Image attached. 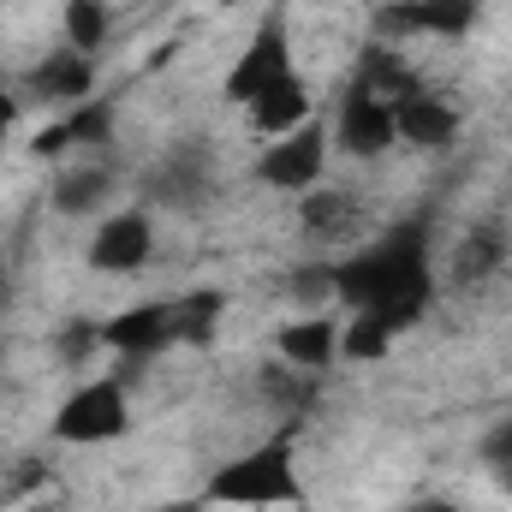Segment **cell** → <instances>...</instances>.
Segmentation results:
<instances>
[{
    "instance_id": "e0dca14e",
    "label": "cell",
    "mask_w": 512,
    "mask_h": 512,
    "mask_svg": "<svg viewBox=\"0 0 512 512\" xmlns=\"http://www.w3.org/2000/svg\"><path fill=\"white\" fill-rule=\"evenodd\" d=\"M155 191H161V203H197V197L209 191V149H203V143L173 149V155L155 167Z\"/></svg>"
},
{
    "instance_id": "52a82bcc",
    "label": "cell",
    "mask_w": 512,
    "mask_h": 512,
    "mask_svg": "<svg viewBox=\"0 0 512 512\" xmlns=\"http://www.w3.org/2000/svg\"><path fill=\"white\" fill-rule=\"evenodd\" d=\"M96 328H102V346H108V352H120V358H131V364L161 358L167 346H179V298L131 304V310L108 316V322H96Z\"/></svg>"
},
{
    "instance_id": "5bb4252c",
    "label": "cell",
    "mask_w": 512,
    "mask_h": 512,
    "mask_svg": "<svg viewBox=\"0 0 512 512\" xmlns=\"http://www.w3.org/2000/svg\"><path fill=\"white\" fill-rule=\"evenodd\" d=\"M108 197H114L108 155H72V161H60V179H54V209L60 215H96V209H108Z\"/></svg>"
},
{
    "instance_id": "30bf717a",
    "label": "cell",
    "mask_w": 512,
    "mask_h": 512,
    "mask_svg": "<svg viewBox=\"0 0 512 512\" xmlns=\"http://www.w3.org/2000/svg\"><path fill=\"white\" fill-rule=\"evenodd\" d=\"M108 143H114V108L84 102V108H66L48 120V131L36 137V155L72 161V155H108Z\"/></svg>"
},
{
    "instance_id": "4fadbf2b",
    "label": "cell",
    "mask_w": 512,
    "mask_h": 512,
    "mask_svg": "<svg viewBox=\"0 0 512 512\" xmlns=\"http://www.w3.org/2000/svg\"><path fill=\"white\" fill-rule=\"evenodd\" d=\"M459 126H465L459 108L447 96H435V90H417V96H405L393 108V131H399L405 149H453L459 143Z\"/></svg>"
},
{
    "instance_id": "603a6c76",
    "label": "cell",
    "mask_w": 512,
    "mask_h": 512,
    "mask_svg": "<svg viewBox=\"0 0 512 512\" xmlns=\"http://www.w3.org/2000/svg\"><path fill=\"white\" fill-rule=\"evenodd\" d=\"M12 126H18V90H12V84L0 78V143L12 137Z\"/></svg>"
},
{
    "instance_id": "9c48e42d",
    "label": "cell",
    "mask_w": 512,
    "mask_h": 512,
    "mask_svg": "<svg viewBox=\"0 0 512 512\" xmlns=\"http://www.w3.org/2000/svg\"><path fill=\"white\" fill-rule=\"evenodd\" d=\"M155 256V221L143 209H108L96 239H90V268L96 274H137Z\"/></svg>"
},
{
    "instance_id": "277c9868",
    "label": "cell",
    "mask_w": 512,
    "mask_h": 512,
    "mask_svg": "<svg viewBox=\"0 0 512 512\" xmlns=\"http://www.w3.org/2000/svg\"><path fill=\"white\" fill-rule=\"evenodd\" d=\"M126 429H131V399L114 376L72 387L54 411V441H66V447H108Z\"/></svg>"
},
{
    "instance_id": "ac0fdd59",
    "label": "cell",
    "mask_w": 512,
    "mask_h": 512,
    "mask_svg": "<svg viewBox=\"0 0 512 512\" xmlns=\"http://www.w3.org/2000/svg\"><path fill=\"white\" fill-rule=\"evenodd\" d=\"M60 36H66L72 54L96 60L108 48V36H114V6L108 0H66L60 6Z\"/></svg>"
},
{
    "instance_id": "44dd1931",
    "label": "cell",
    "mask_w": 512,
    "mask_h": 512,
    "mask_svg": "<svg viewBox=\"0 0 512 512\" xmlns=\"http://www.w3.org/2000/svg\"><path fill=\"white\" fill-rule=\"evenodd\" d=\"M221 310H227L221 292H191V298H179V346H209L215 328H221Z\"/></svg>"
},
{
    "instance_id": "7c38bea8",
    "label": "cell",
    "mask_w": 512,
    "mask_h": 512,
    "mask_svg": "<svg viewBox=\"0 0 512 512\" xmlns=\"http://www.w3.org/2000/svg\"><path fill=\"white\" fill-rule=\"evenodd\" d=\"M24 90L42 102V108H54V114H66V108H84L90 96H96V60H84V54H72V48H60V54H48L30 78H24Z\"/></svg>"
},
{
    "instance_id": "7402d4cb",
    "label": "cell",
    "mask_w": 512,
    "mask_h": 512,
    "mask_svg": "<svg viewBox=\"0 0 512 512\" xmlns=\"http://www.w3.org/2000/svg\"><path fill=\"white\" fill-rule=\"evenodd\" d=\"M483 459H489L495 483H501V489L512 495V417L501 423V429H495V435H489V441H483Z\"/></svg>"
},
{
    "instance_id": "5b68a950",
    "label": "cell",
    "mask_w": 512,
    "mask_h": 512,
    "mask_svg": "<svg viewBox=\"0 0 512 512\" xmlns=\"http://www.w3.org/2000/svg\"><path fill=\"white\" fill-rule=\"evenodd\" d=\"M328 149H334V131L322 126V120H304L298 131H286V137H274V143L262 149L256 179H262L268 191L310 197V191L322 185V173H328Z\"/></svg>"
},
{
    "instance_id": "3957f363",
    "label": "cell",
    "mask_w": 512,
    "mask_h": 512,
    "mask_svg": "<svg viewBox=\"0 0 512 512\" xmlns=\"http://www.w3.org/2000/svg\"><path fill=\"white\" fill-rule=\"evenodd\" d=\"M286 78H298L292 30H286L280 12H262L256 30L245 36V48H239L233 66H227V102H233V108H251L262 90H274V84H286Z\"/></svg>"
},
{
    "instance_id": "8992f818",
    "label": "cell",
    "mask_w": 512,
    "mask_h": 512,
    "mask_svg": "<svg viewBox=\"0 0 512 512\" xmlns=\"http://www.w3.org/2000/svg\"><path fill=\"white\" fill-rule=\"evenodd\" d=\"M477 18H483V0H393V6H382L376 30H382V42H393V48L411 42V36L459 42V36L477 30Z\"/></svg>"
},
{
    "instance_id": "ffe728a7",
    "label": "cell",
    "mask_w": 512,
    "mask_h": 512,
    "mask_svg": "<svg viewBox=\"0 0 512 512\" xmlns=\"http://www.w3.org/2000/svg\"><path fill=\"white\" fill-rule=\"evenodd\" d=\"M393 328L376 322V316H340V358H352V364H376L393 352Z\"/></svg>"
},
{
    "instance_id": "cb8c5ba5",
    "label": "cell",
    "mask_w": 512,
    "mask_h": 512,
    "mask_svg": "<svg viewBox=\"0 0 512 512\" xmlns=\"http://www.w3.org/2000/svg\"><path fill=\"white\" fill-rule=\"evenodd\" d=\"M155 512H215V507H209V495H179V501H161Z\"/></svg>"
},
{
    "instance_id": "9a60e30c",
    "label": "cell",
    "mask_w": 512,
    "mask_h": 512,
    "mask_svg": "<svg viewBox=\"0 0 512 512\" xmlns=\"http://www.w3.org/2000/svg\"><path fill=\"white\" fill-rule=\"evenodd\" d=\"M245 120H251L256 137H286V131H298L304 120H316V102H310V84L304 78H286V84H274V90H262L251 108H245Z\"/></svg>"
},
{
    "instance_id": "2e32d148",
    "label": "cell",
    "mask_w": 512,
    "mask_h": 512,
    "mask_svg": "<svg viewBox=\"0 0 512 512\" xmlns=\"http://www.w3.org/2000/svg\"><path fill=\"white\" fill-rule=\"evenodd\" d=\"M352 84L358 90H370V96H382V102H405V96H417L423 84H417V72L405 66V54L393 48V42H370L364 54H358V72H352Z\"/></svg>"
},
{
    "instance_id": "7a4b0ae2",
    "label": "cell",
    "mask_w": 512,
    "mask_h": 512,
    "mask_svg": "<svg viewBox=\"0 0 512 512\" xmlns=\"http://www.w3.org/2000/svg\"><path fill=\"white\" fill-rule=\"evenodd\" d=\"M209 507L233 512H268V507H298L304 501V471H298V447L292 435H274L262 447L233 453L209 483H203Z\"/></svg>"
},
{
    "instance_id": "d4e9b609",
    "label": "cell",
    "mask_w": 512,
    "mask_h": 512,
    "mask_svg": "<svg viewBox=\"0 0 512 512\" xmlns=\"http://www.w3.org/2000/svg\"><path fill=\"white\" fill-rule=\"evenodd\" d=\"M405 512H465L459 501H447V495H423V501H411Z\"/></svg>"
},
{
    "instance_id": "d6986e66",
    "label": "cell",
    "mask_w": 512,
    "mask_h": 512,
    "mask_svg": "<svg viewBox=\"0 0 512 512\" xmlns=\"http://www.w3.org/2000/svg\"><path fill=\"white\" fill-rule=\"evenodd\" d=\"M358 227V203L352 197H340V191H310L304 197V233H316V239H346Z\"/></svg>"
},
{
    "instance_id": "6da1fadb",
    "label": "cell",
    "mask_w": 512,
    "mask_h": 512,
    "mask_svg": "<svg viewBox=\"0 0 512 512\" xmlns=\"http://www.w3.org/2000/svg\"><path fill=\"white\" fill-rule=\"evenodd\" d=\"M334 274V304L340 316H376L393 334H405L429 304H435V262H429V233L423 221H405L382 233L376 245L328 262Z\"/></svg>"
},
{
    "instance_id": "ba28073f",
    "label": "cell",
    "mask_w": 512,
    "mask_h": 512,
    "mask_svg": "<svg viewBox=\"0 0 512 512\" xmlns=\"http://www.w3.org/2000/svg\"><path fill=\"white\" fill-rule=\"evenodd\" d=\"M328 131H334V143H340L352 161H376V155H387V149L399 143V131H393V102L358 90V84L340 96V114L328 120Z\"/></svg>"
},
{
    "instance_id": "8fae6325",
    "label": "cell",
    "mask_w": 512,
    "mask_h": 512,
    "mask_svg": "<svg viewBox=\"0 0 512 512\" xmlns=\"http://www.w3.org/2000/svg\"><path fill=\"white\" fill-rule=\"evenodd\" d=\"M280 364L292 370V376H304V382H316V376H328L334 370V358H340V316H328V310H316V316H298V322H286L280 328Z\"/></svg>"
}]
</instances>
